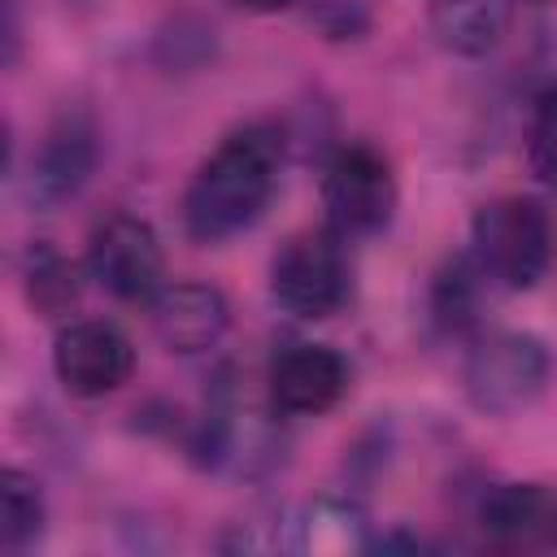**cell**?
<instances>
[{
  "label": "cell",
  "instance_id": "cell-1",
  "mask_svg": "<svg viewBox=\"0 0 557 557\" xmlns=\"http://www.w3.org/2000/svg\"><path fill=\"white\" fill-rule=\"evenodd\" d=\"M283 131L270 122H248L231 131L191 174L183 191V226L196 244H218L252 226L278 183Z\"/></svg>",
  "mask_w": 557,
  "mask_h": 557
},
{
  "label": "cell",
  "instance_id": "cell-2",
  "mask_svg": "<svg viewBox=\"0 0 557 557\" xmlns=\"http://www.w3.org/2000/svg\"><path fill=\"white\" fill-rule=\"evenodd\" d=\"M470 244L479 270L492 283L509 292H527L544 278L553 261V218L531 196H500L474 213Z\"/></svg>",
  "mask_w": 557,
  "mask_h": 557
},
{
  "label": "cell",
  "instance_id": "cell-3",
  "mask_svg": "<svg viewBox=\"0 0 557 557\" xmlns=\"http://www.w3.org/2000/svg\"><path fill=\"white\" fill-rule=\"evenodd\" d=\"M339 239L344 235H335V231H305V235L287 239L283 252L274 257L270 292L292 318L318 322L348 305L352 270H348V252Z\"/></svg>",
  "mask_w": 557,
  "mask_h": 557
},
{
  "label": "cell",
  "instance_id": "cell-4",
  "mask_svg": "<svg viewBox=\"0 0 557 557\" xmlns=\"http://www.w3.org/2000/svg\"><path fill=\"white\" fill-rule=\"evenodd\" d=\"M548 370H553L548 348L535 335L492 331L470 348L461 383H466V396H470L474 409H483L492 418H505V413L527 409L544 392Z\"/></svg>",
  "mask_w": 557,
  "mask_h": 557
},
{
  "label": "cell",
  "instance_id": "cell-5",
  "mask_svg": "<svg viewBox=\"0 0 557 557\" xmlns=\"http://www.w3.org/2000/svg\"><path fill=\"white\" fill-rule=\"evenodd\" d=\"M322 209L335 235H374L396 213V174L370 144H344L322 174Z\"/></svg>",
  "mask_w": 557,
  "mask_h": 557
},
{
  "label": "cell",
  "instance_id": "cell-6",
  "mask_svg": "<svg viewBox=\"0 0 557 557\" xmlns=\"http://www.w3.org/2000/svg\"><path fill=\"white\" fill-rule=\"evenodd\" d=\"M87 270L91 278L131 305H152L165 287V252L157 231L135 213H109L91 226L87 239Z\"/></svg>",
  "mask_w": 557,
  "mask_h": 557
},
{
  "label": "cell",
  "instance_id": "cell-7",
  "mask_svg": "<svg viewBox=\"0 0 557 557\" xmlns=\"http://www.w3.org/2000/svg\"><path fill=\"white\" fill-rule=\"evenodd\" d=\"M274 413H265L257 405H239V400L218 405L200 422V440H196L200 461L209 470L235 474V479H261V474H270L283 461V453H287V435L274 422Z\"/></svg>",
  "mask_w": 557,
  "mask_h": 557
},
{
  "label": "cell",
  "instance_id": "cell-8",
  "mask_svg": "<svg viewBox=\"0 0 557 557\" xmlns=\"http://www.w3.org/2000/svg\"><path fill=\"white\" fill-rule=\"evenodd\" d=\"M52 370L74 396H109L117 392L135 370V344L100 318H78L61 326L52 348Z\"/></svg>",
  "mask_w": 557,
  "mask_h": 557
},
{
  "label": "cell",
  "instance_id": "cell-9",
  "mask_svg": "<svg viewBox=\"0 0 557 557\" xmlns=\"http://www.w3.org/2000/svg\"><path fill=\"white\" fill-rule=\"evenodd\" d=\"M270 405L292 418L326 413L348 392V361L331 344H287L270 361Z\"/></svg>",
  "mask_w": 557,
  "mask_h": 557
},
{
  "label": "cell",
  "instance_id": "cell-10",
  "mask_svg": "<svg viewBox=\"0 0 557 557\" xmlns=\"http://www.w3.org/2000/svg\"><path fill=\"white\" fill-rule=\"evenodd\" d=\"M226 322H231V305L213 283L183 278V283H165L152 296V326H157V339L170 352L213 348L222 339Z\"/></svg>",
  "mask_w": 557,
  "mask_h": 557
},
{
  "label": "cell",
  "instance_id": "cell-11",
  "mask_svg": "<svg viewBox=\"0 0 557 557\" xmlns=\"http://www.w3.org/2000/svg\"><path fill=\"white\" fill-rule=\"evenodd\" d=\"M91 165H96V131L83 117H61L30 157L26 191L35 205H61L87 183Z\"/></svg>",
  "mask_w": 557,
  "mask_h": 557
},
{
  "label": "cell",
  "instance_id": "cell-12",
  "mask_svg": "<svg viewBox=\"0 0 557 557\" xmlns=\"http://www.w3.org/2000/svg\"><path fill=\"white\" fill-rule=\"evenodd\" d=\"M479 527L496 544H544L557 535V492L544 483H496L479 500Z\"/></svg>",
  "mask_w": 557,
  "mask_h": 557
},
{
  "label": "cell",
  "instance_id": "cell-13",
  "mask_svg": "<svg viewBox=\"0 0 557 557\" xmlns=\"http://www.w3.org/2000/svg\"><path fill=\"white\" fill-rule=\"evenodd\" d=\"M505 22H509L505 0H435L431 9L435 39L461 57H479L496 48V39L505 35Z\"/></svg>",
  "mask_w": 557,
  "mask_h": 557
},
{
  "label": "cell",
  "instance_id": "cell-14",
  "mask_svg": "<svg viewBox=\"0 0 557 557\" xmlns=\"http://www.w3.org/2000/svg\"><path fill=\"white\" fill-rule=\"evenodd\" d=\"M296 544L309 548V553H357L366 548V513L352 505V500H339V496H318L309 500L296 518Z\"/></svg>",
  "mask_w": 557,
  "mask_h": 557
},
{
  "label": "cell",
  "instance_id": "cell-15",
  "mask_svg": "<svg viewBox=\"0 0 557 557\" xmlns=\"http://www.w3.org/2000/svg\"><path fill=\"white\" fill-rule=\"evenodd\" d=\"M44 496L35 487L30 474L22 470H4V487H0V544L4 553H26L39 535H44Z\"/></svg>",
  "mask_w": 557,
  "mask_h": 557
},
{
  "label": "cell",
  "instance_id": "cell-16",
  "mask_svg": "<svg viewBox=\"0 0 557 557\" xmlns=\"http://www.w3.org/2000/svg\"><path fill=\"white\" fill-rule=\"evenodd\" d=\"M479 278H487V274L479 270L474 257H453L435 274L431 309H435V322L444 331H470L479 322Z\"/></svg>",
  "mask_w": 557,
  "mask_h": 557
},
{
  "label": "cell",
  "instance_id": "cell-17",
  "mask_svg": "<svg viewBox=\"0 0 557 557\" xmlns=\"http://www.w3.org/2000/svg\"><path fill=\"white\" fill-rule=\"evenodd\" d=\"M26 296L39 313H65L78 300V270L48 244H35L26 257Z\"/></svg>",
  "mask_w": 557,
  "mask_h": 557
},
{
  "label": "cell",
  "instance_id": "cell-18",
  "mask_svg": "<svg viewBox=\"0 0 557 557\" xmlns=\"http://www.w3.org/2000/svg\"><path fill=\"white\" fill-rule=\"evenodd\" d=\"M527 165L535 174V183H544L548 191H557V83L544 87L531 104V122H527Z\"/></svg>",
  "mask_w": 557,
  "mask_h": 557
},
{
  "label": "cell",
  "instance_id": "cell-19",
  "mask_svg": "<svg viewBox=\"0 0 557 557\" xmlns=\"http://www.w3.org/2000/svg\"><path fill=\"white\" fill-rule=\"evenodd\" d=\"M235 4H244V9H252V13H283V9H292L296 0H235Z\"/></svg>",
  "mask_w": 557,
  "mask_h": 557
},
{
  "label": "cell",
  "instance_id": "cell-20",
  "mask_svg": "<svg viewBox=\"0 0 557 557\" xmlns=\"http://www.w3.org/2000/svg\"><path fill=\"white\" fill-rule=\"evenodd\" d=\"M535 4H544V0H535Z\"/></svg>",
  "mask_w": 557,
  "mask_h": 557
}]
</instances>
